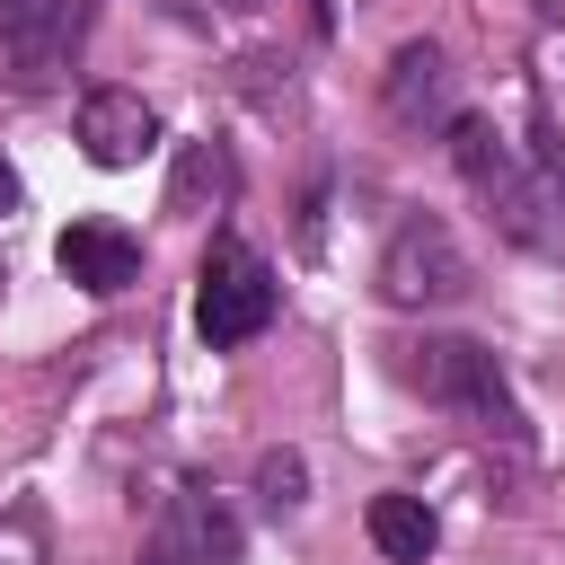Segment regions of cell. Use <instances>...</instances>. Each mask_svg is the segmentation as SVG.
I'll use <instances>...</instances> for the list:
<instances>
[{
    "instance_id": "cell-1",
    "label": "cell",
    "mask_w": 565,
    "mask_h": 565,
    "mask_svg": "<svg viewBox=\"0 0 565 565\" xmlns=\"http://www.w3.org/2000/svg\"><path fill=\"white\" fill-rule=\"evenodd\" d=\"M388 371H397L415 397H433V406H450V415H468V424H486V433H521V406H512V388H503V362H494L486 344H468V335L388 344Z\"/></svg>"
},
{
    "instance_id": "cell-2",
    "label": "cell",
    "mask_w": 565,
    "mask_h": 565,
    "mask_svg": "<svg viewBox=\"0 0 565 565\" xmlns=\"http://www.w3.org/2000/svg\"><path fill=\"white\" fill-rule=\"evenodd\" d=\"M274 300H282V282H274V265L247 247V238H212L203 247V291H194V327H203V344L212 353H230V344H256L265 327H274Z\"/></svg>"
},
{
    "instance_id": "cell-3",
    "label": "cell",
    "mask_w": 565,
    "mask_h": 565,
    "mask_svg": "<svg viewBox=\"0 0 565 565\" xmlns=\"http://www.w3.org/2000/svg\"><path fill=\"white\" fill-rule=\"evenodd\" d=\"M380 300L388 309H450V300H468V247L450 238V221L441 212H406L397 230H388V247H380Z\"/></svg>"
},
{
    "instance_id": "cell-4",
    "label": "cell",
    "mask_w": 565,
    "mask_h": 565,
    "mask_svg": "<svg viewBox=\"0 0 565 565\" xmlns=\"http://www.w3.org/2000/svg\"><path fill=\"white\" fill-rule=\"evenodd\" d=\"M450 159H459V177L503 212V230H512V238H530V247L547 238V221H539V212H547V194H530V185H521V168H512V150H503V132H494V124L450 115Z\"/></svg>"
},
{
    "instance_id": "cell-5",
    "label": "cell",
    "mask_w": 565,
    "mask_h": 565,
    "mask_svg": "<svg viewBox=\"0 0 565 565\" xmlns=\"http://www.w3.org/2000/svg\"><path fill=\"white\" fill-rule=\"evenodd\" d=\"M71 35H79V9H71V0H0V44H9V71H18V88H44V79H62V62H71Z\"/></svg>"
},
{
    "instance_id": "cell-6",
    "label": "cell",
    "mask_w": 565,
    "mask_h": 565,
    "mask_svg": "<svg viewBox=\"0 0 565 565\" xmlns=\"http://www.w3.org/2000/svg\"><path fill=\"white\" fill-rule=\"evenodd\" d=\"M388 115H397L406 132H450V115H459V71H450L441 44H397V62H388Z\"/></svg>"
},
{
    "instance_id": "cell-7",
    "label": "cell",
    "mask_w": 565,
    "mask_h": 565,
    "mask_svg": "<svg viewBox=\"0 0 565 565\" xmlns=\"http://www.w3.org/2000/svg\"><path fill=\"white\" fill-rule=\"evenodd\" d=\"M159 141V115L141 88H88L79 97V150L97 168H141V150Z\"/></svg>"
},
{
    "instance_id": "cell-8",
    "label": "cell",
    "mask_w": 565,
    "mask_h": 565,
    "mask_svg": "<svg viewBox=\"0 0 565 565\" xmlns=\"http://www.w3.org/2000/svg\"><path fill=\"white\" fill-rule=\"evenodd\" d=\"M53 265H62L79 291L115 300V291H132V282H141V238H132V230H115V221H71V230L53 238Z\"/></svg>"
},
{
    "instance_id": "cell-9",
    "label": "cell",
    "mask_w": 565,
    "mask_h": 565,
    "mask_svg": "<svg viewBox=\"0 0 565 565\" xmlns=\"http://www.w3.org/2000/svg\"><path fill=\"white\" fill-rule=\"evenodd\" d=\"M238 556H247V539H238L230 503L177 494V512H168V530H159V565H238Z\"/></svg>"
},
{
    "instance_id": "cell-10",
    "label": "cell",
    "mask_w": 565,
    "mask_h": 565,
    "mask_svg": "<svg viewBox=\"0 0 565 565\" xmlns=\"http://www.w3.org/2000/svg\"><path fill=\"white\" fill-rule=\"evenodd\" d=\"M371 547L388 556V565H424L433 547H441V521H433V503L424 494H371Z\"/></svg>"
},
{
    "instance_id": "cell-11",
    "label": "cell",
    "mask_w": 565,
    "mask_h": 565,
    "mask_svg": "<svg viewBox=\"0 0 565 565\" xmlns=\"http://www.w3.org/2000/svg\"><path fill=\"white\" fill-rule=\"evenodd\" d=\"M238 194V168L221 141H185L177 150V177H168V212H221Z\"/></svg>"
},
{
    "instance_id": "cell-12",
    "label": "cell",
    "mask_w": 565,
    "mask_h": 565,
    "mask_svg": "<svg viewBox=\"0 0 565 565\" xmlns=\"http://www.w3.org/2000/svg\"><path fill=\"white\" fill-rule=\"evenodd\" d=\"M256 494H265V512H300L309 503V459L300 450H265L256 459Z\"/></svg>"
},
{
    "instance_id": "cell-13",
    "label": "cell",
    "mask_w": 565,
    "mask_h": 565,
    "mask_svg": "<svg viewBox=\"0 0 565 565\" xmlns=\"http://www.w3.org/2000/svg\"><path fill=\"white\" fill-rule=\"evenodd\" d=\"M530 141H539V194H565V141H556V124H539Z\"/></svg>"
},
{
    "instance_id": "cell-14",
    "label": "cell",
    "mask_w": 565,
    "mask_h": 565,
    "mask_svg": "<svg viewBox=\"0 0 565 565\" xmlns=\"http://www.w3.org/2000/svg\"><path fill=\"white\" fill-rule=\"evenodd\" d=\"M9 212H18V168L0 159V221H9Z\"/></svg>"
},
{
    "instance_id": "cell-15",
    "label": "cell",
    "mask_w": 565,
    "mask_h": 565,
    "mask_svg": "<svg viewBox=\"0 0 565 565\" xmlns=\"http://www.w3.org/2000/svg\"><path fill=\"white\" fill-rule=\"evenodd\" d=\"M539 9H547V18H565V0H539Z\"/></svg>"
}]
</instances>
